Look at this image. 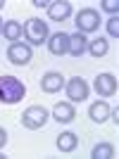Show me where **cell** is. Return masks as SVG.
<instances>
[{
    "label": "cell",
    "mask_w": 119,
    "mask_h": 159,
    "mask_svg": "<svg viewBox=\"0 0 119 159\" xmlns=\"http://www.w3.org/2000/svg\"><path fill=\"white\" fill-rule=\"evenodd\" d=\"M2 7H5V0H0V10H2Z\"/></svg>",
    "instance_id": "603a6c76"
},
{
    "label": "cell",
    "mask_w": 119,
    "mask_h": 159,
    "mask_svg": "<svg viewBox=\"0 0 119 159\" xmlns=\"http://www.w3.org/2000/svg\"><path fill=\"white\" fill-rule=\"evenodd\" d=\"M110 105L107 102H102V100H98V102H93L91 109H88V116H91L93 124H105L107 119H110Z\"/></svg>",
    "instance_id": "7c38bea8"
},
{
    "label": "cell",
    "mask_w": 119,
    "mask_h": 159,
    "mask_svg": "<svg viewBox=\"0 0 119 159\" xmlns=\"http://www.w3.org/2000/svg\"><path fill=\"white\" fill-rule=\"evenodd\" d=\"M24 95H26V88L17 76H0V102L17 105Z\"/></svg>",
    "instance_id": "6da1fadb"
},
{
    "label": "cell",
    "mask_w": 119,
    "mask_h": 159,
    "mask_svg": "<svg viewBox=\"0 0 119 159\" xmlns=\"http://www.w3.org/2000/svg\"><path fill=\"white\" fill-rule=\"evenodd\" d=\"M69 14H72V2L69 0H55L48 5V17L53 21H64L69 19Z\"/></svg>",
    "instance_id": "9c48e42d"
},
{
    "label": "cell",
    "mask_w": 119,
    "mask_h": 159,
    "mask_svg": "<svg viewBox=\"0 0 119 159\" xmlns=\"http://www.w3.org/2000/svg\"><path fill=\"white\" fill-rule=\"evenodd\" d=\"M31 57H33V52H31V45L29 43H10V48H7V60L12 62L14 66H24V64H29L31 62Z\"/></svg>",
    "instance_id": "5b68a950"
},
{
    "label": "cell",
    "mask_w": 119,
    "mask_h": 159,
    "mask_svg": "<svg viewBox=\"0 0 119 159\" xmlns=\"http://www.w3.org/2000/svg\"><path fill=\"white\" fill-rule=\"evenodd\" d=\"M2 36H5L10 43H17V40L24 36V26H21L19 21L10 19V21H5V24H2Z\"/></svg>",
    "instance_id": "4fadbf2b"
},
{
    "label": "cell",
    "mask_w": 119,
    "mask_h": 159,
    "mask_svg": "<svg viewBox=\"0 0 119 159\" xmlns=\"http://www.w3.org/2000/svg\"><path fill=\"white\" fill-rule=\"evenodd\" d=\"M76 145H79L76 133L64 131V133H60V135H57V150H60V152H72V150H76Z\"/></svg>",
    "instance_id": "5bb4252c"
},
{
    "label": "cell",
    "mask_w": 119,
    "mask_h": 159,
    "mask_svg": "<svg viewBox=\"0 0 119 159\" xmlns=\"http://www.w3.org/2000/svg\"><path fill=\"white\" fill-rule=\"evenodd\" d=\"M107 33L114 36V38H119V19L117 17H110V21H107Z\"/></svg>",
    "instance_id": "d6986e66"
},
{
    "label": "cell",
    "mask_w": 119,
    "mask_h": 159,
    "mask_svg": "<svg viewBox=\"0 0 119 159\" xmlns=\"http://www.w3.org/2000/svg\"><path fill=\"white\" fill-rule=\"evenodd\" d=\"M48 121V109L40 105H33V107H26L21 112V126L29 128V131H38V128L45 126Z\"/></svg>",
    "instance_id": "7a4b0ae2"
},
{
    "label": "cell",
    "mask_w": 119,
    "mask_h": 159,
    "mask_svg": "<svg viewBox=\"0 0 119 159\" xmlns=\"http://www.w3.org/2000/svg\"><path fill=\"white\" fill-rule=\"evenodd\" d=\"M110 116H114V124L119 121V109H117V107H114V112H110Z\"/></svg>",
    "instance_id": "7402d4cb"
},
{
    "label": "cell",
    "mask_w": 119,
    "mask_h": 159,
    "mask_svg": "<svg viewBox=\"0 0 119 159\" xmlns=\"http://www.w3.org/2000/svg\"><path fill=\"white\" fill-rule=\"evenodd\" d=\"M5 143H7V131H5V128H0V150L5 147Z\"/></svg>",
    "instance_id": "ffe728a7"
},
{
    "label": "cell",
    "mask_w": 119,
    "mask_h": 159,
    "mask_svg": "<svg viewBox=\"0 0 119 159\" xmlns=\"http://www.w3.org/2000/svg\"><path fill=\"white\" fill-rule=\"evenodd\" d=\"M33 5H36V7H48V5H50V0H33Z\"/></svg>",
    "instance_id": "44dd1931"
},
{
    "label": "cell",
    "mask_w": 119,
    "mask_h": 159,
    "mask_svg": "<svg viewBox=\"0 0 119 159\" xmlns=\"http://www.w3.org/2000/svg\"><path fill=\"white\" fill-rule=\"evenodd\" d=\"M86 50L93 55V57H105L107 50H110V43H107L105 38H95V40H91V43H88Z\"/></svg>",
    "instance_id": "2e32d148"
},
{
    "label": "cell",
    "mask_w": 119,
    "mask_h": 159,
    "mask_svg": "<svg viewBox=\"0 0 119 159\" xmlns=\"http://www.w3.org/2000/svg\"><path fill=\"white\" fill-rule=\"evenodd\" d=\"M62 88H64L62 74H57V71L43 74V79H40V90H43V93H60Z\"/></svg>",
    "instance_id": "30bf717a"
},
{
    "label": "cell",
    "mask_w": 119,
    "mask_h": 159,
    "mask_svg": "<svg viewBox=\"0 0 119 159\" xmlns=\"http://www.w3.org/2000/svg\"><path fill=\"white\" fill-rule=\"evenodd\" d=\"M48 50H50V55H57V57H62V55L69 52V33H53V36H48Z\"/></svg>",
    "instance_id": "52a82bcc"
},
{
    "label": "cell",
    "mask_w": 119,
    "mask_h": 159,
    "mask_svg": "<svg viewBox=\"0 0 119 159\" xmlns=\"http://www.w3.org/2000/svg\"><path fill=\"white\" fill-rule=\"evenodd\" d=\"M67 98L74 100V102H83L88 98V83L81 76H74L72 81H67Z\"/></svg>",
    "instance_id": "8992f818"
},
{
    "label": "cell",
    "mask_w": 119,
    "mask_h": 159,
    "mask_svg": "<svg viewBox=\"0 0 119 159\" xmlns=\"http://www.w3.org/2000/svg\"><path fill=\"white\" fill-rule=\"evenodd\" d=\"M2 24H5V21H0V33H2Z\"/></svg>",
    "instance_id": "cb8c5ba5"
},
{
    "label": "cell",
    "mask_w": 119,
    "mask_h": 159,
    "mask_svg": "<svg viewBox=\"0 0 119 159\" xmlns=\"http://www.w3.org/2000/svg\"><path fill=\"white\" fill-rule=\"evenodd\" d=\"M24 38H26L29 45H40L48 40V24L43 19H29L24 24Z\"/></svg>",
    "instance_id": "3957f363"
},
{
    "label": "cell",
    "mask_w": 119,
    "mask_h": 159,
    "mask_svg": "<svg viewBox=\"0 0 119 159\" xmlns=\"http://www.w3.org/2000/svg\"><path fill=\"white\" fill-rule=\"evenodd\" d=\"M100 5H102V10H105L107 14L117 17V12H119V2H117V0H102Z\"/></svg>",
    "instance_id": "ac0fdd59"
},
{
    "label": "cell",
    "mask_w": 119,
    "mask_h": 159,
    "mask_svg": "<svg viewBox=\"0 0 119 159\" xmlns=\"http://www.w3.org/2000/svg\"><path fill=\"white\" fill-rule=\"evenodd\" d=\"M86 48H88V40L83 33H74V36H69V55H74V57H81V55L86 52Z\"/></svg>",
    "instance_id": "9a60e30c"
},
{
    "label": "cell",
    "mask_w": 119,
    "mask_h": 159,
    "mask_svg": "<svg viewBox=\"0 0 119 159\" xmlns=\"http://www.w3.org/2000/svg\"><path fill=\"white\" fill-rule=\"evenodd\" d=\"M100 26V14L93 7H83L76 12V29L79 33H95Z\"/></svg>",
    "instance_id": "277c9868"
},
{
    "label": "cell",
    "mask_w": 119,
    "mask_h": 159,
    "mask_svg": "<svg viewBox=\"0 0 119 159\" xmlns=\"http://www.w3.org/2000/svg\"><path fill=\"white\" fill-rule=\"evenodd\" d=\"M95 90L102 98H112L117 93V79H114L112 74H98L95 76Z\"/></svg>",
    "instance_id": "ba28073f"
},
{
    "label": "cell",
    "mask_w": 119,
    "mask_h": 159,
    "mask_svg": "<svg viewBox=\"0 0 119 159\" xmlns=\"http://www.w3.org/2000/svg\"><path fill=\"white\" fill-rule=\"evenodd\" d=\"M91 157L95 159H112L114 157V147L110 143H98V145L91 150Z\"/></svg>",
    "instance_id": "e0dca14e"
},
{
    "label": "cell",
    "mask_w": 119,
    "mask_h": 159,
    "mask_svg": "<svg viewBox=\"0 0 119 159\" xmlns=\"http://www.w3.org/2000/svg\"><path fill=\"white\" fill-rule=\"evenodd\" d=\"M53 116L60 124H69V121L76 119V109H74L72 102H57V105L53 107Z\"/></svg>",
    "instance_id": "8fae6325"
}]
</instances>
